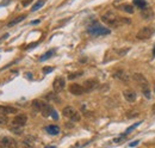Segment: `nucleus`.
Returning a JSON list of instances; mask_svg holds the SVG:
<instances>
[{"label": "nucleus", "mask_w": 155, "mask_h": 148, "mask_svg": "<svg viewBox=\"0 0 155 148\" xmlns=\"http://www.w3.org/2000/svg\"><path fill=\"white\" fill-rule=\"evenodd\" d=\"M123 96H124L125 100L129 102V103H133L136 100V92L134 90H125L123 92Z\"/></svg>", "instance_id": "obj_12"}, {"label": "nucleus", "mask_w": 155, "mask_h": 148, "mask_svg": "<svg viewBox=\"0 0 155 148\" xmlns=\"http://www.w3.org/2000/svg\"><path fill=\"white\" fill-rule=\"evenodd\" d=\"M141 89H142V92L144 94L146 98H150V89H149V85L148 84H144V85H141Z\"/></svg>", "instance_id": "obj_19"}, {"label": "nucleus", "mask_w": 155, "mask_h": 148, "mask_svg": "<svg viewBox=\"0 0 155 148\" xmlns=\"http://www.w3.org/2000/svg\"><path fill=\"white\" fill-rule=\"evenodd\" d=\"M51 116H53V118H54V119H58V112H56V111H54V110H53V112H51Z\"/></svg>", "instance_id": "obj_32"}, {"label": "nucleus", "mask_w": 155, "mask_h": 148, "mask_svg": "<svg viewBox=\"0 0 155 148\" xmlns=\"http://www.w3.org/2000/svg\"><path fill=\"white\" fill-rule=\"evenodd\" d=\"M53 54H54V50H49V52H47L44 55L41 56V59H39V60H41V61H45V60H48L49 57H51Z\"/></svg>", "instance_id": "obj_23"}, {"label": "nucleus", "mask_w": 155, "mask_h": 148, "mask_svg": "<svg viewBox=\"0 0 155 148\" xmlns=\"http://www.w3.org/2000/svg\"><path fill=\"white\" fill-rule=\"evenodd\" d=\"M82 75V72H77V73H73V74H69L68 75V79H75V78H79V76H81Z\"/></svg>", "instance_id": "obj_28"}, {"label": "nucleus", "mask_w": 155, "mask_h": 148, "mask_svg": "<svg viewBox=\"0 0 155 148\" xmlns=\"http://www.w3.org/2000/svg\"><path fill=\"white\" fill-rule=\"evenodd\" d=\"M10 130H11L12 133L17 134V135H21V134H23V131L20 130V127H15V126H13V127H11V129Z\"/></svg>", "instance_id": "obj_27"}, {"label": "nucleus", "mask_w": 155, "mask_h": 148, "mask_svg": "<svg viewBox=\"0 0 155 148\" xmlns=\"http://www.w3.org/2000/svg\"><path fill=\"white\" fill-rule=\"evenodd\" d=\"M155 32V28L154 26H146V28H142L138 32L136 37L138 39H147V38H150V37L154 35Z\"/></svg>", "instance_id": "obj_4"}, {"label": "nucleus", "mask_w": 155, "mask_h": 148, "mask_svg": "<svg viewBox=\"0 0 155 148\" xmlns=\"http://www.w3.org/2000/svg\"><path fill=\"white\" fill-rule=\"evenodd\" d=\"M44 4H45V1H44V0H38V1H37V2H36V4H35L32 7H31V11H32V12L37 11V10H39V8H41V7H42Z\"/></svg>", "instance_id": "obj_21"}, {"label": "nucleus", "mask_w": 155, "mask_h": 148, "mask_svg": "<svg viewBox=\"0 0 155 148\" xmlns=\"http://www.w3.org/2000/svg\"><path fill=\"white\" fill-rule=\"evenodd\" d=\"M25 17H26L25 15H21V16H18V17H16V18L12 19V20H11V22L7 24V26H8V28H11V26H13V25L18 24V23H20L21 20H24V19H25Z\"/></svg>", "instance_id": "obj_17"}, {"label": "nucleus", "mask_w": 155, "mask_h": 148, "mask_svg": "<svg viewBox=\"0 0 155 148\" xmlns=\"http://www.w3.org/2000/svg\"><path fill=\"white\" fill-rule=\"evenodd\" d=\"M28 122V116L24 115V113H20V115H17L15 118H13V126L15 127H23L25 126Z\"/></svg>", "instance_id": "obj_7"}, {"label": "nucleus", "mask_w": 155, "mask_h": 148, "mask_svg": "<svg viewBox=\"0 0 155 148\" xmlns=\"http://www.w3.org/2000/svg\"><path fill=\"white\" fill-rule=\"evenodd\" d=\"M7 123H8V118L5 115H1L0 116V126H6Z\"/></svg>", "instance_id": "obj_26"}, {"label": "nucleus", "mask_w": 155, "mask_h": 148, "mask_svg": "<svg viewBox=\"0 0 155 148\" xmlns=\"http://www.w3.org/2000/svg\"><path fill=\"white\" fill-rule=\"evenodd\" d=\"M18 143L16 140L8 137V136H4L0 137V148H17Z\"/></svg>", "instance_id": "obj_5"}, {"label": "nucleus", "mask_w": 155, "mask_h": 148, "mask_svg": "<svg viewBox=\"0 0 155 148\" xmlns=\"http://www.w3.org/2000/svg\"><path fill=\"white\" fill-rule=\"evenodd\" d=\"M136 116H138V112L136 110H129L127 112V117H128V118H134Z\"/></svg>", "instance_id": "obj_24"}, {"label": "nucleus", "mask_w": 155, "mask_h": 148, "mask_svg": "<svg viewBox=\"0 0 155 148\" xmlns=\"http://www.w3.org/2000/svg\"><path fill=\"white\" fill-rule=\"evenodd\" d=\"M154 91H155V86H154Z\"/></svg>", "instance_id": "obj_37"}, {"label": "nucleus", "mask_w": 155, "mask_h": 148, "mask_svg": "<svg viewBox=\"0 0 155 148\" xmlns=\"http://www.w3.org/2000/svg\"><path fill=\"white\" fill-rule=\"evenodd\" d=\"M45 148H56L55 146H49V147H45Z\"/></svg>", "instance_id": "obj_35"}, {"label": "nucleus", "mask_w": 155, "mask_h": 148, "mask_svg": "<svg viewBox=\"0 0 155 148\" xmlns=\"http://www.w3.org/2000/svg\"><path fill=\"white\" fill-rule=\"evenodd\" d=\"M134 5L137 6L138 8H141V10H146L147 6H148L146 0H134Z\"/></svg>", "instance_id": "obj_18"}, {"label": "nucleus", "mask_w": 155, "mask_h": 148, "mask_svg": "<svg viewBox=\"0 0 155 148\" xmlns=\"http://www.w3.org/2000/svg\"><path fill=\"white\" fill-rule=\"evenodd\" d=\"M47 133L48 134H50V135H58V133H60V128H58V126H48L47 128Z\"/></svg>", "instance_id": "obj_15"}, {"label": "nucleus", "mask_w": 155, "mask_h": 148, "mask_svg": "<svg viewBox=\"0 0 155 148\" xmlns=\"http://www.w3.org/2000/svg\"><path fill=\"white\" fill-rule=\"evenodd\" d=\"M138 142H140V141H138V140H136V141H134V142H130V143H129V146H130V147H135V146L138 145Z\"/></svg>", "instance_id": "obj_30"}, {"label": "nucleus", "mask_w": 155, "mask_h": 148, "mask_svg": "<svg viewBox=\"0 0 155 148\" xmlns=\"http://www.w3.org/2000/svg\"><path fill=\"white\" fill-rule=\"evenodd\" d=\"M98 87V81L96 79H88L84 82V90L85 92H91Z\"/></svg>", "instance_id": "obj_6"}, {"label": "nucleus", "mask_w": 155, "mask_h": 148, "mask_svg": "<svg viewBox=\"0 0 155 148\" xmlns=\"http://www.w3.org/2000/svg\"><path fill=\"white\" fill-rule=\"evenodd\" d=\"M133 79L135 80L136 82H138L140 85H144V84H148V81H147V79L142 75L141 73H135L133 75Z\"/></svg>", "instance_id": "obj_14"}, {"label": "nucleus", "mask_w": 155, "mask_h": 148, "mask_svg": "<svg viewBox=\"0 0 155 148\" xmlns=\"http://www.w3.org/2000/svg\"><path fill=\"white\" fill-rule=\"evenodd\" d=\"M62 113H63L64 117H67V118H69V119H72L74 122L80 121V115H79V112L73 106H66L62 110Z\"/></svg>", "instance_id": "obj_3"}, {"label": "nucleus", "mask_w": 155, "mask_h": 148, "mask_svg": "<svg viewBox=\"0 0 155 148\" xmlns=\"http://www.w3.org/2000/svg\"><path fill=\"white\" fill-rule=\"evenodd\" d=\"M38 23H39V20L37 19V20H34V22H32L31 24H38Z\"/></svg>", "instance_id": "obj_34"}, {"label": "nucleus", "mask_w": 155, "mask_h": 148, "mask_svg": "<svg viewBox=\"0 0 155 148\" xmlns=\"http://www.w3.org/2000/svg\"><path fill=\"white\" fill-rule=\"evenodd\" d=\"M141 16H142L144 19H152L153 18V16H154V13H153V11H152L150 8H148V7H147L146 10H142Z\"/></svg>", "instance_id": "obj_16"}, {"label": "nucleus", "mask_w": 155, "mask_h": 148, "mask_svg": "<svg viewBox=\"0 0 155 148\" xmlns=\"http://www.w3.org/2000/svg\"><path fill=\"white\" fill-rule=\"evenodd\" d=\"M64 85H66L64 79H63V78H61V76L56 78V79L54 80V82H53V87H54L55 92H61V91L64 89Z\"/></svg>", "instance_id": "obj_8"}, {"label": "nucleus", "mask_w": 155, "mask_h": 148, "mask_svg": "<svg viewBox=\"0 0 155 148\" xmlns=\"http://www.w3.org/2000/svg\"><path fill=\"white\" fill-rule=\"evenodd\" d=\"M48 100H51V102H56V103H60V98L58 97V94L55 92H50L49 94H47L45 97Z\"/></svg>", "instance_id": "obj_20"}, {"label": "nucleus", "mask_w": 155, "mask_h": 148, "mask_svg": "<svg viewBox=\"0 0 155 148\" xmlns=\"http://www.w3.org/2000/svg\"><path fill=\"white\" fill-rule=\"evenodd\" d=\"M101 20H103L105 24H107V25H118L119 23H130L129 19L118 18L112 11H109V12H106L105 15H103V16H101Z\"/></svg>", "instance_id": "obj_1"}, {"label": "nucleus", "mask_w": 155, "mask_h": 148, "mask_svg": "<svg viewBox=\"0 0 155 148\" xmlns=\"http://www.w3.org/2000/svg\"><path fill=\"white\" fill-rule=\"evenodd\" d=\"M44 117H48V116H50L51 115V112H53V108L48 104V103H45V102H42V108H41V111H39Z\"/></svg>", "instance_id": "obj_11"}, {"label": "nucleus", "mask_w": 155, "mask_h": 148, "mask_svg": "<svg viewBox=\"0 0 155 148\" xmlns=\"http://www.w3.org/2000/svg\"><path fill=\"white\" fill-rule=\"evenodd\" d=\"M123 10L128 13H134V7L131 5H123Z\"/></svg>", "instance_id": "obj_25"}, {"label": "nucleus", "mask_w": 155, "mask_h": 148, "mask_svg": "<svg viewBox=\"0 0 155 148\" xmlns=\"http://www.w3.org/2000/svg\"><path fill=\"white\" fill-rule=\"evenodd\" d=\"M88 34L92 35V36H105V35H109L110 34V29L107 28H104L101 25H99L98 23L92 24L88 29H87Z\"/></svg>", "instance_id": "obj_2"}, {"label": "nucleus", "mask_w": 155, "mask_h": 148, "mask_svg": "<svg viewBox=\"0 0 155 148\" xmlns=\"http://www.w3.org/2000/svg\"><path fill=\"white\" fill-rule=\"evenodd\" d=\"M69 92L74 96H81L82 93H85V90H84V86L79 84H72L69 86Z\"/></svg>", "instance_id": "obj_9"}, {"label": "nucleus", "mask_w": 155, "mask_h": 148, "mask_svg": "<svg viewBox=\"0 0 155 148\" xmlns=\"http://www.w3.org/2000/svg\"><path fill=\"white\" fill-rule=\"evenodd\" d=\"M30 2H32V0H23L21 4H23V6H28Z\"/></svg>", "instance_id": "obj_31"}, {"label": "nucleus", "mask_w": 155, "mask_h": 148, "mask_svg": "<svg viewBox=\"0 0 155 148\" xmlns=\"http://www.w3.org/2000/svg\"><path fill=\"white\" fill-rule=\"evenodd\" d=\"M17 109L13 108V106H2L0 105V113L1 115H8V113H17Z\"/></svg>", "instance_id": "obj_13"}, {"label": "nucleus", "mask_w": 155, "mask_h": 148, "mask_svg": "<svg viewBox=\"0 0 155 148\" xmlns=\"http://www.w3.org/2000/svg\"><path fill=\"white\" fill-rule=\"evenodd\" d=\"M114 76H115L116 79H118V80H120V81L125 82V84H127V82H129V80H130V78H129L128 73H127V72H124V71H117V72H115Z\"/></svg>", "instance_id": "obj_10"}, {"label": "nucleus", "mask_w": 155, "mask_h": 148, "mask_svg": "<svg viewBox=\"0 0 155 148\" xmlns=\"http://www.w3.org/2000/svg\"><path fill=\"white\" fill-rule=\"evenodd\" d=\"M153 111H154V112H155V104H154V105H153Z\"/></svg>", "instance_id": "obj_36"}, {"label": "nucleus", "mask_w": 155, "mask_h": 148, "mask_svg": "<svg viewBox=\"0 0 155 148\" xmlns=\"http://www.w3.org/2000/svg\"><path fill=\"white\" fill-rule=\"evenodd\" d=\"M53 71H54L53 67H43V73L48 74V73H50V72H53Z\"/></svg>", "instance_id": "obj_29"}, {"label": "nucleus", "mask_w": 155, "mask_h": 148, "mask_svg": "<svg viewBox=\"0 0 155 148\" xmlns=\"http://www.w3.org/2000/svg\"><path fill=\"white\" fill-rule=\"evenodd\" d=\"M41 108H42V102L41 100L36 99V100L32 102V109L35 111H41Z\"/></svg>", "instance_id": "obj_22"}, {"label": "nucleus", "mask_w": 155, "mask_h": 148, "mask_svg": "<svg viewBox=\"0 0 155 148\" xmlns=\"http://www.w3.org/2000/svg\"><path fill=\"white\" fill-rule=\"evenodd\" d=\"M129 49H124V50H119V55H124V53H127Z\"/></svg>", "instance_id": "obj_33"}]
</instances>
